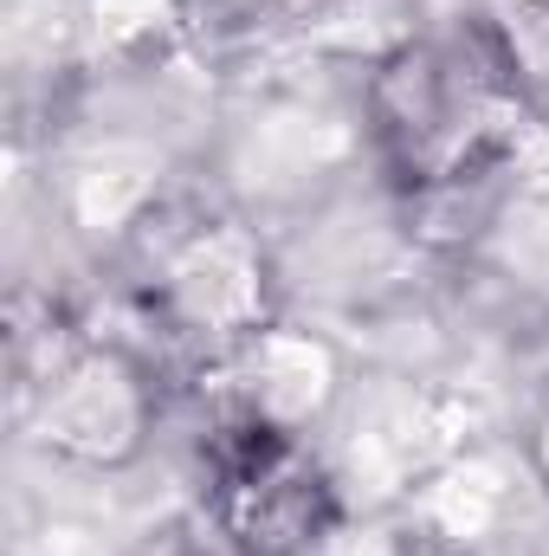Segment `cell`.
Wrapping results in <instances>:
<instances>
[{
	"label": "cell",
	"mask_w": 549,
	"mask_h": 556,
	"mask_svg": "<svg viewBox=\"0 0 549 556\" xmlns=\"http://www.w3.org/2000/svg\"><path fill=\"white\" fill-rule=\"evenodd\" d=\"M375 104L388 162L408 188L478 181L518 142V78L491 33H452L401 52Z\"/></svg>",
	"instance_id": "cell-1"
},
{
	"label": "cell",
	"mask_w": 549,
	"mask_h": 556,
	"mask_svg": "<svg viewBox=\"0 0 549 556\" xmlns=\"http://www.w3.org/2000/svg\"><path fill=\"white\" fill-rule=\"evenodd\" d=\"M207 505L246 556H291L330 525V485L278 427H233L214 440Z\"/></svg>",
	"instance_id": "cell-2"
}]
</instances>
